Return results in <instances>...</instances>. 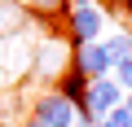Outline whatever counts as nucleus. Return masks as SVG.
<instances>
[{
	"label": "nucleus",
	"instance_id": "nucleus-1",
	"mask_svg": "<svg viewBox=\"0 0 132 127\" xmlns=\"http://www.w3.org/2000/svg\"><path fill=\"white\" fill-rule=\"evenodd\" d=\"M123 105V88L114 83V79H93L88 83V92H84V105H79V114L84 118H93V123H101L110 110H119Z\"/></svg>",
	"mask_w": 132,
	"mask_h": 127
},
{
	"label": "nucleus",
	"instance_id": "nucleus-2",
	"mask_svg": "<svg viewBox=\"0 0 132 127\" xmlns=\"http://www.w3.org/2000/svg\"><path fill=\"white\" fill-rule=\"evenodd\" d=\"M31 118H40L44 127H75V118H79V110L66 101L62 92H44L40 101H35V114Z\"/></svg>",
	"mask_w": 132,
	"mask_h": 127
},
{
	"label": "nucleus",
	"instance_id": "nucleus-3",
	"mask_svg": "<svg viewBox=\"0 0 132 127\" xmlns=\"http://www.w3.org/2000/svg\"><path fill=\"white\" fill-rule=\"evenodd\" d=\"M101 18H106V9H97V5H88V9H71V40L84 48V44H97V35H101Z\"/></svg>",
	"mask_w": 132,
	"mask_h": 127
},
{
	"label": "nucleus",
	"instance_id": "nucleus-4",
	"mask_svg": "<svg viewBox=\"0 0 132 127\" xmlns=\"http://www.w3.org/2000/svg\"><path fill=\"white\" fill-rule=\"evenodd\" d=\"M75 70H84L88 79H110L114 75V61H110L106 44H84L79 57H75Z\"/></svg>",
	"mask_w": 132,
	"mask_h": 127
},
{
	"label": "nucleus",
	"instance_id": "nucleus-5",
	"mask_svg": "<svg viewBox=\"0 0 132 127\" xmlns=\"http://www.w3.org/2000/svg\"><path fill=\"white\" fill-rule=\"evenodd\" d=\"M101 44H106V53H110L114 66L132 57V35H128V31H114V35H110V40H101Z\"/></svg>",
	"mask_w": 132,
	"mask_h": 127
},
{
	"label": "nucleus",
	"instance_id": "nucleus-6",
	"mask_svg": "<svg viewBox=\"0 0 132 127\" xmlns=\"http://www.w3.org/2000/svg\"><path fill=\"white\" fill-rule=\"evenodd\" d=\"M18 26H22L18 5H5V0H0V31H18Z\"/></svg>",
	"mask_w": 132,
	"mask_h": 127
},
{
	"label": "nucleus",
	"instance_id": "nucleus-7",
	"mask_svg": "<svg viewBox=\"0 0 132 127\" xmlns=\"http://www.w3.org/2000/svg\"><path fill=\"white\" fill-rule=\"evenodd\" d=\"M110 79H114V83H119L123 92H132V57H128V61H119V66H114V75H110Z\"/></svg>",
	"mask_w": 132,
	"mask_h": 127
},
{
	"label": "nucleus",
	"instance_id": "nucleus-8",
	"mask_svg": "<svg viewBox=\"0 0 132 127\" xmlns=\"http://www.w3.org/2000/svg\"><path fill=\"white\" fill-rule=\"evenodd\" d=\"M97 127H132V114H128V110L119 105V110H110V114H106V118H101Z\"/></svg>",
	"mask_w": 132,
	"mask_h": 127
},
{
	"label": "nucleus",
	"instance_id": "nucleus-9",
	"mask_svg": "<svg viewBox=\"0 0 132 127\" xmlns=\"http://www.w3.org/2000/svg\"><path fill=\"white\" fill-rule=\"evenodd\" d=\"M31 5H35L40 13H53V9H66V5H62V0H31Z\"/></svg>",
	"mask_w": 132,
	"mask_h": 127
},
{
	"label": "nucleus",
	"instance_id": "nucleus-10",
	"mask_svg": "<svg viewBox=\"0 0 132 127\" xmlns=\"http://www.w3.org/2000/svg\"><path fill=\"white\" fill-rule=\"evenodd\" d=\"M88 5H97V0H71V9H88Z\"/></svg>",
	"mask_w": 132,
	"mask_h": 127
},
{
	"label": "nucleus",
	"instance_id": "nucleus-11",
	"mask_svg": "<svg viewBox=\"0 0 132 127\" xmlns=\"http://www.w3.org/2000/svg\"><path fill=\"white\" fill-rule=\"evenodd\" d=\"M123 110H128V114H132V92H128V96H123Z\"/></svg>",
	"mask_w": 132,
	"mask_h": 127
},
{
	"label": "nucleus",
	"instance_id": "nucleus-12",
	"mask_svg": "<svg viewBox=\"0 0 132 127\" xmlns=\"http://www.w3.org/2000/svg\"><path fill=\"white\" fill-rule=\"evenodd\" d=\"M22 127H44V123H40V118H27V123H22Z\"/></svg>",
	"mask_w": 132,
	"mask_h": 127
}]
</instances>
